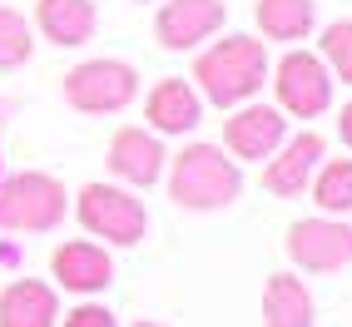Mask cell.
Wrapping results in <instances>:
<instances>
[{
  "label": "cell",
  "instance_id": "obj_4",
  "mask_svg": "<svg viewBox=\"0 0 352 327\" xmlns=\"http://www.w3.org/2000/svg\"><path fill=\"white\" fill-rule=\"evenodd\" d=\"M75 214H80V223L95 233V238L120 243V248L139 243V238H144V228H149L144 203H139L129 189H114V183H85Z\"/></svg>",
  "mask_w": 352,
  "mask_h": 327
},
{
  "label": "cell",
  "instance_id": "obj_15",
  "mask_svg": "<svg viewBox=\"0 0 352 327\" xmlns=\"http://www.w3.org/2000/svg\"><path fill=\"white\" fill-rule=\"evenodd\" d=\"M55 317H60L55 288L35 283V278H20L0 293V327H55Z\"/></svg>",
  "mask_w": 352,
  "mask_h": 327
},
{
  "label": "cell",
  "instance_id": "obj_12",
  "mask_svg": "<svg viewBox=\"0 0 352 327\" xmlns=\"http://www.w3.org/2000/svg\"><path fill=\"white\" fill-rule=\"evenodd\" d=\"M50 268H55V278H60L69 293H100L109 278H114L109 253H104L100 243H85V238L60 243V248H55V258H50Z\"/></svg>",
  "mask_w": 352,
  "mask_h": 327
},
{
  "label": "cell",
  "instance_id": "obj_11",
  "mask_svg": "<svg viewBox=\"0 0 352 327\" xmlns=\"http://www.w3.org/2000/svg\"><path fill=\"white\" fill-rule=\"evenodd\" d=\"M318 159H322V139H318V134H298V139H288L283 154H278L268 169H263V189L278 194V199H298L302 189H308Z\"/></svg>",
  "mask_w": 352,
  "mask_h": 327
},
{
  "label": "cell",
  "instance_id": "obj_7",
  "mask_svg": "<svg viewBox=\"0 0 352 327\" xmlns=\"http://www.w3.org/2000/svg\"><path fill=\"white\" fill-rule=\"evenodd\" d=\"M288 258L313 273H333V268L352 263V228L333 223V218H302L288 233Z\"/></svg>",
  "mask_w": 352,
  "mask_h": 327
},
{
  "label": "cell",
  "instance_id": "obj_17",
  "mask_svg": "<svg viewBox=\"0 0 352 327\" xmlns=\"http://www.w3.org/2000/svg\"><path fill=\"white\" fill-rule=\"evenodd\" d=\"M253 15H258V25H263L268 40H302L318 20L313 0H258Z\"/></svg>",
  "mask_w": 352,
  "mask_h": 327
},
{
  "label": "cell",
  "instance_id": "obj_22",
  "mask_svg": "<svg viewBox=\"0 0 352 327\" xmlns=\"http://www.w3.org/2000/svg\"><path fill=\"white\" fill-rule=\"evenodd\" d=\"M338 134H342V144H352V104H342V114H338Z\"/></svg>",
  "mask_w": 352,
  "mask_h": 327
},
{
  "label": "cell",
  "instance_id": "obj_19",
  "mask_svg": "<svg viewBox=\"0 0 352 327\" xmlns=\"http://www.w3.org/2000/svg\"><path fill=\"white\" fill-rule=\"evenodd\" d=\"M35 50V35H30V20L10 10V5H0V69H20L30 60Z\"/></svg>",
  "mask_w": 352,
  "mask_h": 327
},
{
  "label": "cell",
  "instance_id": "obj_23",
  "mask_svg": "<svg viewBox=\"0 0 352 327\" xmlns=\"http://www.w3.org/2000/svg\"><path fill=\"white\" fill-rule=\"evenodd\" d=\"M139 327H159V322H139Z\"/></svg>",
  "mask_w": 352,
  "mask_h": 327
},
{
  "label": "cell",
  "instance_id": "obj_16",
  "mask_svg": "<svg viewBox=\"0 0 352 327\" xmlns=\"http://www.w3.org/2000/svg\"><path fill=\"white\" fill-rule=\"evenodd\" d=\"M263 322L268 327H308L313 322V293L288 273H273L263 288Z\"/></svg>",
  "mask_w": 352,
  "mask_h": 327
},
{
  "label": "cell",
  "instance_id": "obj_21",
  "mask_svg": "<svg viewBox=\"0 0 352 327\" xmlns=\"http://www.w3.org/2000/svg\"><path fill=\"white\" fill-rule=\"evenodd\" d=\"M65 327H120V322H114L109 308H95V302H85V308H75V313L65 317Z\"/></svg>",
  "mask_w": 352,
  "mask_h": 327
},
{
  "label": "cell",
  "instance_id": "obj_2",
  "mask_svg": "<svg viewBox=\"0 0 352 327\" xmlns=\"http://www.w3.org/2000/svg\"><path fill=\"white\" fill-rule=\"evenodd\" d=\"M239 189H243L239 164L223 159V149H214V144H189L174 159L169 194L179 208H223L239 199Z\"/></svg>",
  "mask_w": 352,
  "mask_h": 327
},
{
  "label": "cell",
  "instance_id": "obj_1",
  "mask_svg": "<svg viewBox=\"0 0 352 327\" xmlns=\"http://www.w3.org/2000/svg\"><path fill=\"white\" fill-rule=\"evenodd\" d=\"M263 75H268V50L248 35H228L219 40L214 50H204L199 65H194V80L199 89L214 104H243L263 89Z\"/></svg>",
  "mask_w": 352,
  "mask_h": 327
},
{
  "label": "cell",
  "instance_id": "obj_13",
  "mask_svg": "<svg viewBox=\"0 0 352 327\" xmlns=\"http://www.w3.org/2000/svg\"><path fill=\"white\" fill-rule=\"evenodd\" d=\"M204 120V100L189 80H159L149 89V124L159 134H189Z\"/></svg>",
  "mask_w": 352,
  "mask_h": 327
},
{
  "label": "cell",
  "instance_id": "obj_5",
  "mask_svg": "<svg viewBox=\"0 0 352 327\" xmlns=\"http://www.w3.org/2000/svg\"><path fill=\"white\" fill-rule=\"evenodd\" d=\"M139 95V75L124 60H85L65 75V100L80 114H120Z\"/></svg>",
  "mask_w": 352,
  "mask_h": 327
},
{
  "label": "cell",
  "instance_id": "obj_14",
  "mask_svg": "<svg viewBox=\"0 0 352 327\" xmlns=\"http://www.w3.org/2000/svg\"><path fill=\"white\" fill-rule=\"evenodd\" d=\"M35 25H40V35L50 45L75 50V45H85L95 35V0H40Z\"/></svg>",
  "mask_w": 352,
  "mask_h": 327
},
{
  "label": "cell",
  "instance_id": "obj_3",
  "mask_svg": "<svg viewBox=\"0 0 352 327\" xmlns=\"http://www.w3.org/2000/svg\"><path fill=\"white\" fill-rule=\"evenodd\" d=\"M65 218V183L55 174L20 169L0 179V228L6 233H45Z\"/></svg>",
  "mask_w": 352,
  "mask_h": 327
},
{
  "label": "cell",
  "instance_id": "obj_10",
  "mask_svg": "<svg viewBox=\"0 0 352 327\" xmlns=\"http://www.w3.org/2000/svg\"><path fill=\"white\" fill-rule=\"evenodd\" d=\"M109 169L124 183H134V189H149L164 174V144L144 129H120L109 139Z\"/></svg>",
  "mask_w": 352,
  "mask_h": 327
},
{
  "label": "cell",
  "instance_id": "obj_20",
  "mask_svg": "<svg viewBox=\"0 0 352 327\" xmlns=\"http://www.w3.org/2000/svg\"><path fill=\"white\" fill-rule=\"evenodd\" d=\"M322 65L342 84H352V20H338V25L322 30Z\"/></svg>",
  "mask_w": 352,
  "mask_h": 327
},
{
  "label": "cell",
  "instance_id": "obj_6",
  "mask_svg": "<svg viewBox=\"0 0 352 327\" xmlns=\"http://www.w3.org/2000/svg\"><path fill=\"white\" fill-rule=\"evenodd\" d=\"M278 104H283L288 114H298V120H313V114H322L327 104H333V75H327V65L308 50H293L278 60Z\"/></svg>",
  "mask_w": 352,
  "mask_h": 327
},
{
  "label": "cell",
  "instance_id": "obj_9",
  "mask_svg": "<svg viewBox=\"0 0 352 327\" xmlns=\"http://www.w3.org/2000/svg\"><path fill=\"white\" fill-rule=\"evenodd\" d=\"M283 129H288V120H283L278 109L248 104V109H239V114L228 120L223 139H228V149L239 154V159H273V149L283 144Z\"/></svg>",
  "mask_w": 352,
  "mask_h": 327
},
{
  "label": "cell",
  "instance_id": "obj_18",
  "mask_svg": "<svg viewBox=\"0 0 352 327\" xmlns=\"http://www.w3.org/2000/svg\"><path fill=\"white\" fill-rule=\"evenodd\" d=\"M313 199L322 214H352V159L322 164V174L313 179Z\"/></svg>",
  "mask_w": 352,
  "mask_h": 327
},
{
  "label": "cell",
  "instance_id": "obj_8",
  "mask_svg": "<svg viewBox=\"0 0 352 327\" xmlns=\"http://www.w3.org/2000/svg\"><path fill=\"white\" fill-rule=\"evenodd\" d=\"M223 0H169L154 20V35L164 50H194L199 40H208L223 25Z\"/></svg>",
  "mask_w": 352,
  "mask_h": 327
}]
</instances>
